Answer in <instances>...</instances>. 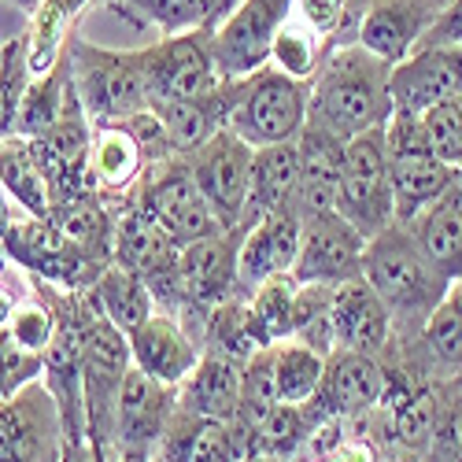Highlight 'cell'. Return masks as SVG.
I'll return each instance as SVG.
<instances>
[{
    "mask_svg": "<svg viewBox=\"0 0 462 462\" xmlns=\"http://www.w3.org/2000/svg\"><path fill=\"white\" fill-rule=\"evenodd\" d=\"M393 111V67L363 45H344L315 74L307 123L348 144L370 130H384Z\"/></svg>",
    "mask_w": 462,
    "mask_h": 462,
    "instance_id": "1",
    "label": "cell"
},
{
    "mask_svg": "<svg viewBox=\"0 0 462 462\" xmlns=\"http://www.w3.org/2000/svg\"><path fill=\"white\" fill-rule=\"evenodd\" d=\"M363 278L381 296V303L389 307L396 344H411L426 329V322L433 319V311L451 289V282L433 271L430 259L418 252L414 237L407 234V226L400 222L377 234L374 241H366Z\"/></svg>",
    "mask_w": 462,
    "mask_h": 462,
    "instance_id": "2",
    "label": "cell"
},
{
    "mask_svg": "<svg viewBox=\"0 0 462 462\" xmlns=\"http://www.w3.org/2000/svg\"><path fill=\"white\" fill-rule=\"evenodd\" d=\"M67 67L70 82L79 93L89 123L130 119V115L148 111V86H144V60L141 49H104L82 30L70 33L67 42Z\"/></svg>",
    "mask_w": 462,
    "mask_h": 462,
    "instance_id": "3",
    "label": "cell"
},
{
    "mask_svg": "<svg viewBox=\"0 0 462 462\" xmlns=\"http://www.w3.org/2000/svg\"><path fill=\"white\" fill-rule=\"evenodd\" d=\"M384 156H389V181L400 226H407L418 211H426L440 192H448L462 178L433 152L421 115L393 111L389 126H384Z\"/></svg>",
    "mask_w": 462,
    "mask_h": 462,
    "instance_id": "4",
    "label": "cell"
},
{
    "mask_svg": "<svg viewBox=\"0 0 462 462\" xmlns=\"http://www.w3.org/2000/svg\"><path fill=\"white\" fill-rule=\"evenodd\" d=\"M307 107H311V82H296L274 63H266L252 79H245L229 134H237L248 148L289 144L307 126Z\"/></svg>",
    "mask_w": 462,
    "mask_h": 462,
    "instance_id": "5",
    "label": "cell"
},
{
    "mask_svg": "<svg viewBox=\"0 0 462 462\" xmlns=\"http://www.w3.org/2000/svg\"><path fill=\"white\" fill-rule=\"evenodd\" d=\"M363 241H374L389 226H396L393 181H389V156H384V130H370L344 148L337 208Z\"/></svg>",
    "mask_w": 462,
    "mask_h": 462,
    "instance_id": "6",
    "label": "cell"
},
{
    "mask_svg": "<svg viewBox=\"0 0 462 462\" xmlns=\"http://www.w3.org/2000/svg\"><path fill=\"white\" fill-rule=\"evenodd\" d=\"M130 200L141 204L152 218H156L163 226V234L178 248L222 234V226L215 222L185 156H171L156 167H148V174L141 178V185L134 189Z\"/></svg>",
    "mask_w": 462,
    "mask_h": 462,
    "instance_id": "7",
    "label": "cell"
},
{
    "mask_svg": "<svg viewBox=\"0 0 462 462\" xmlns=\"http://www.w3.org/2000/svg\"><path fill=\"white\" fill-rule=\"evenodd\" d=\"M0 252L30 278H42L63 292L89 289L104 271L100 263H93L89 255L74 248L52 222L30 218V215H19L5 234H0Z\"/></svg>",
    "mask_w": 462,
    "mask_h": 462,
    "instance_id": "8",
    "label": "cell"
},
{
    "mask_svg": "<svg viewBox=\"0 0 462 462\" xmlns=\"http://www.w3.org/2000/svg\"><path fill=\"white\" fill-rule=\"evenodd\" d=\"M141 60H144L148 107L204 97L222 82V74L215 67V52H211V30L163 37V42L141 49Z\"/></svg>",
    "mask_w": 462,
    "mask_h": 462,
    "instance_id": "9",
    "label": "cell"
},
{
    "mask_svg": "<svg viewBox=\"0 0 462 462\" xmlns=\"http://www.w3.org/2000/svg\"><path fill=\"white\" fill-rule=\"evenodd\" d=\"M296 0H241L211 33V52L222 79H252L271 63V49L285 30Z\"/></svg>",
    "mask_w": 462,
    "mask_h": 462,
    "instance_id": "10",
    "label": "cell"
},
{
    "mask_svg": "<svg viewBox=\"0 0 462 462\" xmlns=\"http://www.w3.org/2000/svg\"><path fill=\"white\" fill-rule=\"evenodd\" d=\"M192 167L204 200L222 229H237L248 215V192H252V160L255 148H248L237 134L222 130L204 148L185 156Z\"/></svg>",
    "mask_w": 462,
    "mask_h": 462,
    "instance_id": "11",
    "label": "cell"
},
{
    "mask_svg": "<svg viewBox=\"0 0 462 462\" xmlns=\"http://www.w3.org/2000/svg\"><path fill=\"white\" fill-rule=\"evenodd\" d=\"M89 144H93V123L79 100V93L70 97L63 119L45 134L33 137L30 152L37 167H42L49 192H52V208L67 200H82L93 197V174H89Z\"/></svg>",
    "mask_w": 462,
    "mask_h": 462,
    "instance_id": "12",
    "label": "cell"
},
{
    "mask_svg": "<svg viewBox=\"0 0 462 462\" xmlns=\"http://www.w3.org/2000/svg\"><path fill=\"white\" fill-rule=\"evenodd\" d=\"M178 411V389L160 384L156 377L130 366L123 393H119V414H115V448L119 462H152L167 437V426Z\"/></svg>",
    "mask_w": 462,
    "mask_h": 462,
    "instance_id": "13",
    "label": "cell"
},
{
    "mask_svg": "<svg viewBox=\"0 0 462 462\" xmlns=\"http://www.w3.org/2000/svg\"><path fill=\"white\" fill-rule=\"evenodd\" d=\"M0 462H63V421L45 381L0 403Z\"/></svg>",
    "mask_w": 462,
    "mask_h": 462,
    "instance_id": "14",
    "label": "cell"
},
{
    "mask_svg": "<svg viewBox=\"0 0 462 462\" xmlns=\"http://www.w3.org/2000/svg\"><path fill=\"white\" fill-rule=\"evenodd\" d=\"M363 252H366V241L337 211L303 218V237H300L292 278L300 285H333V289L348 285L363 278Z\"/></svg>",
    "mask_w": 462,
    "mask_h": 462,
    "instance_id": "15",
    "label": "cell"
},
{
    "mask_svg": "<svg viewBox=\"0 0 462 462\" xmlns=\"http://www.w3.org/2000/svg\"><path fill=\"white\" fill-rule=\"evenodd\" d=\"M384 366H400L433 384H451L462 374V282L448 289L426 329L384 356Z\"/></svg>",
    "mask_w": 462,
    "mask_h": 462,
    "instance_id": "16",
    "label": "cell"
},
{
    "mask_svg": "<svg viewBox=\"0 0 462 462\" xmlns=\"http://www.w3.org/2000/svg\"><path fill=\"white\" fill-rule=\"evenodd\" d=\"M384 393H389V370H384L381 359L337 348L326 359V374H322L319 393L303 407L311 411L315 421H322V418H363L384 400Z\"/></svg>",
    "mask_w": 462,
    "mask_h": 462,
    "instance_id": "17",
    "label": "cell"
},
{
    "mask_svg": "<svg viewBox=\"0 0 462 462\" xmlns=\"http://www.w3.org/2000/svg\"><path fill=\"white\" fill-rule=\"evenodd\" d=\"M333 333H337V348L359 352L381 363L396 348L393 315L381 303V296L370 289L366 278H356L348 285L333 289Z\"/></svg>",
    "mask_w": 462,
    "mask_h": 462,
    "instance_id": "18",
    "label": "cell"
},
{
    "mask_svg": "<svg viewBox=\"0 0 462 462\" xmlns=\"http://www.w3.org/2000/svg\"><path fill=\"white\" fill-rule=\"evenodd\" d=\"M462 97V45L418 49L393 67V107L426 115L430 107Z\"/></svg>",
    "mask_w": 462,
    "mask_h": 462,
    "instance_id": "19",
    "label": "cell"
},
{
    "mask_svg": "<svg viewBox=\"0 0 462 462\" xmlns=\"http://www.w3.org/2000/svg\"><path fill=\"white\" fill-rule=\"evenodd\" d=\"M300 237H303V218L296 211L259 218L241 241L237 296L248 300L259 285L274 282L282 274H292L296 255H300Z\"/></svg>",
    "mask_w": 462,
    "mask_h": 462,
    "instance_id": "20",
    "label": "cell"
},
{
    "mask_svg": "<svg viewBox=\"0 0 462 462\" xmlns=\"http://www.w3.org/2000/svg\"><path fill=\"white\" fill-rule=\"evenodd\" d=\"M440 8L444 0H370L359 26V45L396 67L421 45Z\"/></svg>",
    "mask_w": 462,
    "mask_h": 462,
    "instance_id": "21",
    "label": "cell"
},
{
    "mask_svg": "<svg viewBox=\"0 0 462 462\" xmlns=\"http://www.w3.org/2000/svg\"><path fill=\"white\" fill-rule=\"evenodd\" d=\"M241 93H245V79H222L204 97L174 100V104H156V107H152V111L160 115V123L167 126L174 156H192V152L204 148L211 137H218L222 130H229V119H234Z\"/></svg>",
    "mask_w": 462,
    "mask_h": 462,
    "instance_id": "22",
    "label": "cell"
},
{
    "mask_svg": "<svg viewBox=\"0 0 462 462\" xmlns=\"http://www.w3.org/2000/svg\"><path fill=\"white\" fill-rule=\"evenodd\" d=\"M148 160L130 134L126 119H111V123H93V144H89V174L97 197L107 204H126L134 197V189L148 174Z\"/></svg>",
    "mask_w": 462,
    "mask_h": 462,
    "instance_id": "23",
    "label": "cell"
},
{
    "mask_svg": "<svg viewBox=\"0 0 462 462\" xmlns=\"http://www.w3.org/2000/svg\"><path fill=\"white\" fill-rule=\"evenodd\" d=\"M178 245L163 234V226L152 218L141 204L126 200L119 204V218H115V245H111V263L123 271L144 278L148 285L163 282L174 263H178Z\"/></svg>",
    "mask_w": 462,
    "mask_h": 462,
    "instance_id": "24",
    "label": "cell"
},
{
    "mask_svg": "<svg viewBox=\"0 0 462 462\" xmlns=\"http://www.w3.org/2000/svg\"><path fill=\"white\" fill-rule=\"evenodd\" d=\"M248 458V433L237 421H215L174 411L167 437L152 462H241Z\"/></svg>",
    "mask_w": 462,
    "mask_h": 462,
    "instance_id": "25",
    "label": "cell"
},
{
    "mask_svg": "<svg viewBox=\"0 0 462 462\" xmlns=\"http://www.w3.org/2000/svg\"><path fill=\"white\" fill-rule=\"evenodd\" d=\"M204 348L197 340H192L171 315H152L134 337H130V359L141 374L156 377L160 384H171V389H178V384L197 370Z\"/></svg>",
    "mask_w": 462,
    "mask_h": 462,
    "instance_id": "26",
    "label": "cell"
},
{
    "mask_svg": "<svg viewBox=\"0 0 462 462\" xmlns=\"http://www.w3.org/2000/svg\"><path fill=\"white\" fill-rule=\"evenodd\" d=\"M344 141L307 123L296 137L300 152V189H296V215L315 218L329 215L337 208V185H340V163H344Z\"/></svg>",
    "mask_w": 462,
    "mask_h": 462,
    "instance_id": "27",
    "label": "cell"
},
{
    "mask_svg": "<svg viewBox=\"0 0 462 462\" xmlns=\"http://www.w3.org/2000/svg\"><path fill=\"white\" fill-rule=\"evenodd\" d=\"M407 234L440 278L462 282V178L407 222Z\"/></svg>",
    "mask_w": 462,
    "mask_h": 462,
    "instance_id": "28",
    "label": "cell"
},
{
    "mask_svg": "<svg viewBox=\"0 0 462 462\" xmlns=\"http://www.w3.org/2000/svg\"><path fill=\"white\" fill-rule=\"evenodd\" d=\"M241 374L245 363L204 352L197 370L178 384V411L215 421H234L241 407Z\"/></svg>",
    "mask_w": 462,
    "mask_h": 462,
    "instance_id": "29",
    "label": "cell"
},
{
    "mask_svg": "<svg viewBox=\"0 0 462 462\" xmlns=\"http://www.w3.org/2000/svg\"><path fill=\"white\" fill-rule=\"evenodd\" d=\"M296 189H300V152L296 141L255 148L252 160V192H248V222L266 215L296 211Z\"/></svg>",
    "mask_w": 462,
    "mask_h": 462,
    "instance_id": "30",
    "label": "cell"
},
{
    "mask_svg": "<svg viewBox=\"0 0 462 462\" xmlns=\"http://www.w3.org/2000/svg\"><path fill=\"white\" fill-rule=\"evenodd\" d=\"M115 12L130 15V23H148L163 37L189 30H218L241 0H104Z\"/></svg>",
    "mask_w": 462,
    "mask_h": 462,
    "instance_id": "31",
    "label": "cell"
},
{
    "mask_svg": "<svg viewBox=\"0 0 462 462\" xmlns=\"http://www.w3.org/2000/svg\"><path fill=\"white\" fill-rule=\"evenodd\" d=\"M115 218H119V208L107 204L104 197H82V200H67L56 204L49 222L60 229V234L79 248L82 255H89L93 263L107 266L111 263V245H115Z\"/></svg>",
    "mask_w": 462,
    "mask_h": 462,
    "instance_id": "32",
    "label": "cell"
},
{
    "mask_svg": "<svg viewBox=\"0 0 462 462\" xmlns=\"http://www.w3.org/2000/svg\"><path fill=\"white\" fill-rule=\"evenodd\" d=\"M89 296L100 307V315L126 337H134L152 315H156V296H152L148 282L123 271V266H115V263H107L100 271V278L89 285Z\"/></svg>",
    "mask_w": 462,
    "mask_h": 462,
    "instance_id": "33",
    "label": "cell"
},
{
    "mask_svg": "<svg viewBox=\"0 0 462 462\" xmlns=\"http://www.w3.org/2000/svg\"><path fill=\"white\" fill-rule=\"evenodd\" d=\"M0 185H5V192H8L12 204L23 215L49 222V215H52V192H49V181H45L42 167H37L26 137L0 141Z\"/></svg>",
    "mask_w": 462,
    "mask_h": 462,
    "instance_id": "34",
    "label": "cell"
},
{
    "mask_svg": "<svg viewBox=\"0 0 462 462\" xmlns=\"http://www.w3.org/2000/svg\"><path fill=\"white\" fill-rule=\"evenodd\" d=\"M74 97V82H70V67H67V52L63 60L42 74V79H33L30 89H26V100H23V111H19V130L15 137H45L60 119H63V111Z\"/></svg>",
    "mask_w": 462,
    "mask_h": 462,
    "instance_id": "35",
    "label": "cell"
},
{
    "mask_svg": "<svg viewBox=\"0 0 462 462\" xmlns=\"http://www.w3.org/2000/svg\"><path fill=\"white\" fill-rule=\"evenodd\" d=\"M366 8L370 0H296L292 19L311 30L329 52H337L344 45H359Z\"/></svg>",
    "mask_w": 462,
    "mask_h": 462,
    "instance_id": "36",
    "label": "cell"
},
{
    "mask_svg": "<svg viewBox=\"0 0 462 462\" xmlns=\"http://www.w3.org/2000/svg\"><path fill=\"white\" fill-rule=\"evenodd\" d=\"M204 352L226 356V359H234V363H248L255 352H263L255 322H252V307H248L245 296H234V300L218 303L215 311L208 315Z\"/></svg>",
    "mask_w": 462,
    "mask_h": 462,
    "instance_id": "37",
    "label": "cell"
},
{
    "mask_svg": "<svg viewBox=\"0 0 462 462\" xmlns=\"http://www.w3.org/2000/svg\"><path fill=\"white\" fill-rule=\"evenodd\" d=\"M278 407H282V400H278V377H274V348H263V352H255L245 363V374H241V407H237V418H234L237 426L248 433V444H252V433Z\"/></svg>",
    "mask_w": 462,
    "mask_h": 462,
    "instance_id": "38",
    "label": "cell"
},
{
    "mask_svg": "<svg viewBox=\"0 0 462 462\" xmlns=\"http://www.w3.org/2000/svg\"><path fill=\"white\" fill-rule=\"evenodd\" d=\"M296 289L300 282L292 274H282L274 282L259 285L252 296H248V307H252V322H255V333H259V344L263 348H278L292 337V307H296Z\"/></svg>",
    "mask_w": 462,
    "mask_h": 462,
    "instance_id": "39",
    "label": "cell"
},
{
    "mask_svg": "<svg viewBox=\"0 0 462 462\" xmlns=\"http://www.w3.org/2000/svg\"><path fill=\"white\" fill-rule=\"evenodd\" d=\"M296 344H307L319 356L337 352V333H333V285H300L296 307H292V337Z\"/></svg>",
    "mask_w": 462,
    "mask_h": 462,
    "instance_id": "40",
    "label": "cell"
},
{
    "mask_svg": "<svg viewBox=\"0 0 462 462\" xmlns=\"http://www.w3.org/2000/svg\"><path fill=\"white\" fill-rule=\"evenodd\" d=\"M326 374V356H319L315 348L296 340H285L274 348V377H278V400L282 403H307Z\"/></svg>",
    "mask_w": 462,
    "mask_h": 462,
    "instance_id": "41",
    "label": "cell"
},
{
    "mask_svg": "<svg viewBox=\"0 0 462 462\" xmlns=\"http://www.w3.org/2000/svg\"><path fill=\"white\" fill-rule=\"evenodd\" d=\"M319 421L311 418L303 403H282L263 426L252 433V444H248V455H266V458H282V462H292L296 451L303 448L307 433H311Z\"/></svg>",
    "mask_w": 462,
    "mask_h": 462,
    "instance_id": "42",
    "label": "cell"
},
{
    "mask_svg": "<svg viewBox=\"0 0 462 462\" xmlns=\"http://www.w3.org/2000/svg\"><path fill=\"white\" fill-rule=\"evenodd\" d=\"M30 82H33V70L26 60V37L15 33L0 45V141L15 137Z\"/></svg>",
    "mask_w": 462,
    "mask_h": 462,
    "instance_id": "43",
    "label": "cell"
},
{
    "mask_svg": "<svg viewBox=\"0 0 462 462\" xmlns=\"http://www.w3.org/2000/svg\"><path fill=\"white\" fill-rule=\"evenodd\" d=\"M5 333L12 337L15 348H23L30 356H45L52 348L56 333H60V315H56V307L49 300H42L30 289V296L19 300V307L12 311Z\"/></svg>",
    "mask_w": 462,
    "mask_h": 462,
    "instance_id": "44",
    "label": "cell"
},
{
    "mask_svg": "<svg viewBox=\"0 0 462 462\" xmlns=\"http://www.w3.org/2000/svg\"><path fill=\"white\" fill-rule=\"evenodd\" d=\"M421 123H426L433 152L451 171L462 174V97H451V100L430 107L421 115Z\"/></svg>",
    "mask_w": 462,
    "mask_h": 462,
    "instance_id": "45",
    "label": "cell"
},
{
    "mask_svg": "<svg viewBox=\"0 0 462 462\" xmlns=\"http://www.w3.org/2000/svg\"><path fill=\"white\" fill-rule=\"evenodd\" d=\"M42 374H45V356H30L15 348L12 337L0 329V403L19 396L26 384L42 381Z\"/></svg>",
    "mask_w": 462,
    "mask_h": 462,
    "instance_id": "46",
    "label": "cell"
},
{
    "mask_svg": "<svg viewBox=\"0 0 462 462\" xmlns=\"http://www.w3.org/2000/svg\"><path fill=\"white\" fill-rule=\"evenodd\" d=\"M444 45H462V0H448V5L437 12L433 26L426 30L418 49H444Z\"/></svg>",
    "mask_w": 462,
    "mask_h": 462,
    "instance_id": "47",
    "label": "cell"
},
{
    "mask_svg": "<svg viewBox=\"0 0 462 462\" xmlns=\"http://www.w3.org/2000/svg\"><path fill=\"white\" fill-rule=\"evenodd\" d=\"M26 296H30V274L19 271L12 259H5V263H0V329L8 326L12 311L19 307V300H26Z\"/></svg>",
    "mask_w": 462,
    "mask_h": 462,
    "instance_id": "48",
    "label": "cell"
},
{
    "mask_svg": "<svg viewBox=\"0 0 462 462\" xmlns=\"http://www.w3.org/2000/svg\"><path fill=\"white\" fill-rule=\"evenodd\" d=\"M45 8H52V12H60V15H67L70 23H79V15L93 5V0H42Z\"/></svg>",
    "mask_w": 462,
    "mask_h": 462,
    "instance_id": "49",
    "label": "cell"
},
{
    "mask_svg": "<svg viewBox=\"0 0 462 462\" xmlns=\"http://www.w3.org/2000/svg\"><path fill=\"white\" fill-rule=\"evenodd\" d=\"M381 462H430L426 451H414V448H384Z\"/></svg>",
    "mask_w": 462,
    "mask_h": 462,
    "instance_id": "50",
    "label": "cell"
},
{
    "mask_svg": "<svg viewBox=\"0 0 462 462\" xmlns=\"http://www.w3.org/2000/svg\"><path fill=\"white\" fill-rule=\"evenodd\" d=\"M19 215H23V211L12 204V197L5 192V185H0V234H5V229H8V226L19 218Z\"/></svg>",
    "mask_w": 462,
    "mask_h": 462,
    "instance_id": "51",
    "label": "cell"
},
{
    "mask_svg": "<svg viewBox=\"0 0 462 462\" xmlns=\"http://www.w3.org/2000/svg\"><path fill=\"white\" fill-rule=\"evenodd\" d=\"M63 462H97L89 448H63Z\"/></svg>",
    "mask_w": 462,
    "mask_h": 462,
    "instance_id": "52",
    "label": "cell"
},
{
    "mask_svg": "<svg viewBox=\"0 0 462 462\" xmlns=\"http://www.w3.org/2000/svg\"><path fill=\"white\" fill-rule=\"evenodd\" d=\"M5 5H12V8H19V12H26V15H33L37 8H42V0H5Z\"/></svg>",
    "mask_w": 462,
    "mask_h": 462,
    "instance_id": "53",
    "label": "cell"
},
{
    "mask_svg": "<svg viewBox=\"0 0 462 462\" xmlns=\"http://www.w3.org/2000/svg\"><path fill=\"white\" fill-rule=\"evenodd\" d=\"M241 462H282V458H266V455H248V458H241Z\"/></svg>",
    "mask_w": 462,
    "mask_h": 462,
    "instance_id": "54",
    "label": "cell"
},
{
    "mask_svg": "<svg viewBox=\"0 0 462 462\" xmlns=\"http://www.w3.org/2000/svg\"><path fill=\"white\" fill-rule=\"evenodd\" d=\"M451 389H455V393H462V374H458V377L451 381Z\"/></svg>",
    "mask_w": 462,
    "mask_h": 462,
    "instance_id": "55",
    "label": "cell"
},
{
    "mask_svg": "<svg viewBox=\"0 0 462 462\" xmlns=\"http://www.w3.org/2000/svg\"><path fill=\"white\" fill-rule=\"evenodd\" d=\"M5 259H8V255H5V252H0V263H5Z\"/></svg>",
    "mask_w": 462,
    "mask_h": 462,
    "instance_id": "56",
    "label": "cell"
}]
</instances>
